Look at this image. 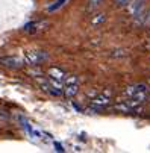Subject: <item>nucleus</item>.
Masks as SVG:
<instances>
[{"label":"nucleus","instance_id":"obj_16","mask_svg":"<svg viewBox=\"0 0 150 153\" xmlns=\"http://www.w3.org/2000/svg\"><path fill=\"white\" fill-rule=\"evenodd\" d=\"M149 85H150V80H149Z\"/></svg>","mask_w":150,"mask_h":153},{"label":"nucleus","instance_id":"obj_10","mask_svg":"<svg viewBox=\"0 0 150 153\" xmlns=\"http://www.w3.org/2000/svg\"><path fill=\"white\" fill-rule=\"evenodd\" d=\"M114 111H117V112H123V114H132V112H135L134 109H132L131 106H127L124 102L117 103V105L114 106Z\"/></svg>","mask_w":150,"mask_h":153},{"label":"nucleus","instance_id":"obj_2","mask_svg":"<svg viewBox=\"0 0 150 153\" xmlns=\"http://www.w3.org/2000/svg\"><path fill=\"white\" fill-rule=\"evenodd\" d=\"M65 83H64V88H62V96L65 97V99H73V97H76L77 96V93H79V80H77V77L73 74H67V77H65V80H64Z\"/></svg>","mask_w":150,"mask_h":153},{"label":"nucleus","instance_id":"obj_11","mask_svg":"<svg viewBox=\"0 0 150 153\" xmlns=\"http://www.w3.org/2000/svg\"><path fill=\"white\" fill-rule=\"evenodd\" d=\"M65 2H67V0H56V3H55V5H52V6L49 8V11H50V12H53V11L59 9L61 6H64V5H65Z\"/></svg>","mask_w":150,"mask_h":153},{"label":"nucleus","instance_id":"obj_4","mask_svg":"<svg viewBox=\"0 0 150 153\" xmlns=\"http://www.w3.org/2000/svg\"><path fill=\"white\" fill-rule=\"evenodd\" d=\"M49 26H50V23L47 20H38V21H32V23L25 25L23 32H26L29 35H39L42 32H46L49 29Z\"/></svg>","mask_w":150,"mask_h":153},{"label":"nucleus","instance_id":"obj_5","mask_svg":"<svg viewBox=\"0 0 150 153\" xmlns=\"http://www.w3.org/2000/svg\"><path fill=\"white\" fill-rule=\"evenodd\" d=\"M0 67L8 70H20L25 67V61L18 56H0Z\"/></svg>","mask_w":150,"mask_h":153},{"label":"nucleus","instance_id":"obj_7","mask_svg":"<svg viewBox=\"0 0 150 153\" xmlns=\"http://www.w3.org/2000/svg\"><path fill=\"white\" fill-rule=\"evenodd\" d=\"M143 91H147V85L144 83H137V85H131V86H127V88L123 91V96L124 97H132L138 93H143Z\"/></svg>","mask_w":150,"mask_h":153},{"label":"nucleus","instance_id":"obj_6","mask_svg":"<svg viewBox=\"0 0 150 153\" xmlns=\"http://www.w3.org/2000/svg\"><path fill=\"white\" fill-rule=\"evenodd\" d=\"M146 0H131V3L126 6L127 14H129L132 18L137 17L138 14H141L143 11H146Z\"/></svg>","mask_w":150,"mask_h":153},{"label":"nucleus","instance_id":"obj_9","mask_svg":"<svg viewBox=\"0 0 150 153\" xmlns=\"http://www.w3.org/2000/svg\"><path fill=\"white\" fill-rule=\"evenodd\" d=\"M106 21V14H103V12H99V14H96L93 18H91V25L94 26V27H99V26H102L103 23Z\"/></svg>","mask_w":150,"mask_h":153},{"label":"nucleus","instance_id":"obj_1","mask_svg":"<svg viewBox=\"0 0 150 153\" xmlns=\"http://www.w3.org/2000/svg\"><path fill=\"white\" fill-rule=\"evenodd\" d=\"M23 61L25 64L30 65V67H38V65L49 61V55L42 50H26Z\"/></svg>","mask_w":150,"mask_h":153},{"label":"nucleus","instance_id":"obj_13","mask_svg":"<svg viewBox=\"0 0 150 153\" xmlns=\"http://www.w3.org/2000/svg\"><path fill=\"white\" fill-rule=\"evenodd\" d=\"M102 2H103V0H90V9H94V8L100 6Z\"/></svg>","mask_w":150,"mask_h":153},{"label":"nucleus","instance_id":"obj_14","mask_svg":"<svg viewBox=\"0 0 150 153\" xmlns=\"http://www.w3.org/2000/svg\"><path fill=\"white\" fill-rule=\"evenodd\" d=\"M144 26H147L149 29H150V9L147 11V14H146V20H144Z\"/></svg>","mask_w":150,"mask_h":153},{"label":"nucleus","instance_id":"obj_15","mask_svg":"<svg viewBox=\"0 0 150 153\" xmlns=\"http://www.w3.org/2000/svg\"><path fill=\"white\" fill-rule=\"evenodd\" d=\"M55 147H56V150H58V152H64V147H62L61 144H58V143H55Z\"/></svg>","mask_w":150,"mask_h":153},{"label":"nucleus","instance_id":"obj_3","mask_svg":"<svg viewBox=\"0 0 150 153\" xmlns=\"http://www.w3.org/2000/svg\"><path fill=\"white\" fill-rule=\"evenodd\" d=\"M111 97H112V90L106 88L102 94L96 96L91 100V109L93 111H103V109L111 103Z\"/></svg>","mask_w":150,"mask_h":153},{"label":"nucleus","instance_id":"obj_8","mask_svg":"<svg viewBox=\"0 0 150 153\" xmlns=\"http://www.w3.org/2000/svg\"><path fill=\"white\" fill-rule=\"evenodd\" d=\"M47 74H49L50 79H55V80H59V82H64L67 77V73L59 67H50L47 70Z\"/></svg>","mask_w":150,"mask_h":153},{"label":"nucleus","instance_id":"obj_12","mask_svg":"<svg viewBox=\"0 0 150 153\" xmlns=\"http://www.w3.org/2000/svg\"><path fill=\"white\" fill-rule=\"evenodd\" d=\"M129 3H131V0H115V5L118 8H126Z\"/></svg>","mask_w":150,"mask_h":153}]
</instances>
